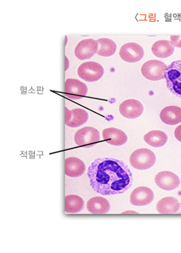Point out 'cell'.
Segmentation results:
<instances>
[{
	"mask_svg": "<svg viewBox=\"0 0 181 253\" xmlns=\"http://www.w3.org/2000/svg\"><path fill=\"white\" fill-rule=\"evenodd\" d=\"M90 186L96 193L109 196L125 193L131 187L133 173L123 160L99 158L87 170Z\"/></svg>",
	"mask_w": 181,
	"mask_h": 253,
	"instance_id": "obj_1",
	"label": "cell"
},
{
	"mask_svg": "<svg viewBox=\"0 0 181 253\" xmlns=\"http://www.w3.org/2000/svg\"><path fill=\"white\" fill-rule=\"evenodd\" d=\"M164 77L169 90L181 98V60L173 61L167 66Z\"/></svg>",
	"mask_w": 181,
	"mask_h": 253,
	"instance_id": "obj_2",
	"label": "cell"
},
{
	"mask_svg": "<svg viewBox=\"0 0 181 253\" xmlns=\"http://www.w3.org/2000/svg\"><path fill=\"white\" fill-rule=\"evenodd\" d=\"M156 156L154 152L147 148H139L135 150L130 156L132 167L139 170H146L154 166Z\"/></svg>",
	"mask_w": 181,
	"mask_h": 253,
	"instance_id": "obj_3",
	"label": "cell"
},
{
	"mask_svg": "<svg viewBox=\"0 0 181 253\" xmlns=\"http://www.w3.org/2000/svg\"><path fill=\"white\" fill-rule=\"evenodd\" d=\"M80 78L87 82H96L103 77L104 69L100 63L95 61H87L82 63L78 69Z\"/></svg>",
	"mask_w": 181,
	"mask_h": 253,
	"instance_id": "obj_4",
	"label": "cell"
},
{
	"mask_svg": "<svg viewBox=\"0 0 181 253\" xmlns=\"http://www.w3.org/2000/svg\"><path fill=\"white\" fill-rule=\"evenodd\" d=\"M74 138L76 145L84 148H90L100 141L99 130L92 126H85L78 130Z\"/></svg>",
	"mask_w": 181,
	"mask_h": 253,
	"instance_id": "obj_5",
	"label": "cell"
},
{
	"mask_svg": "<svg viewBox=\"0 0 181 253\" xmlns=\"http://www.w3.org/2000/svg\"><path fill=\"white\" fill-rule=\"evenodd\" d=\"M167 67L162 61L152 59L144 63L141 68L142 74L147 80L160 81L165 78L164 73Z\"/></svg>",
	"mask_w": 181,
	"mask_h": 253,
	"instance_id": "obj_6",
	"label": "cell"
},
{
	"mask_svg": "<svg viewBox=\"0 0 181 253\" xmlns=\"http://www.w3.org/2000/svg\"><path fill=\"white\" fill-rule=\"evenodd\" d=\"M119 55L126 62L137 63L143 58L145 51L139 43L129 42L122 45L120 49Z\"/></svg>",
	"mask_w": 181,
	"mask_h": 253,
	"instance_id": "obj_7",
	"label": "cell"
},
{
	"mask_svg": "<svg viewBox=\"0 0 181 253\" xmlns=\"http://www.w3.org/2000/svg\"><path fill=\"white\" fill-rule=\"evenodd\" d=\"M88 87L86 84L75 79H68L65 84V94L68 98L78 100L86 96Z\"/></svg>",
	"mask_w": 181,
	"mask_h": 253,
	"instance_id": "obj_8",
	"label": "cell"
},
{
	"mask_svg": "<svg viewBox=\"0 0 181 253\" xmlns=\"http://www.w3.org/2000/svg\"><path fill=\"white\" fill-rule=\"evenodd\" d=\"M154 181L157 187L165 191H173L181 185L179 176L169 171L159 172L155 175Z\"/></svg>",
	"mask_w": 181,
	"mask_h": 253,
	"instance_id": "obj_9",
	"label": "cell"
},
{
	"mask_svg": "<svg viewBox=\"0 0 181 253\" xmlns=\"http://www.w3.org/2000/svg\"><path fill=\"white\" fill-rule=\"evenodd\" d=\"M98 43L97 41L92 39L82 40L76 45L74 55L80 60H86L91 58L97 53Z\"/></svg>",
	"mask_w": 181,
	"mask_h": 253,
	"instance_id": "obj_10",
	"label": "cell"
},
{
	"mask_svg": "<svg viewBox=\"0 0 181 253\" xmlns=\"http://www.w3.org/2000/svg\"><path fill=\"white\" fill-rule=\"evenodd\" d=\"M89 118L87 111L82 108L68 110L66 108L65 112V124L72 128L78 127L85 124Z\"/></svg>",
	"mask_w": 181,
	"mask_h": 253,
	"instance_id": "obj_11",
	"label": "cell"
},
{
	"mask_svg": "<svg viewBox=\"0 0 181 253\" xmlns=\"http://www.w3.org/2000/svg\"><path fill=\"white\" fill-rule=\"evenodd\" d=\"M154 200V193L147 187L136 188L132 191L130 202L132 205L137 207H144L152 203Z\"/></svg>",
	"mask_w": 181,
	"mask_h": 253,
	"instance_id": "obj_12",
	"label": "cell"
},
{
	"mask_svg": "<svg viewBox=\"0 0 181 253\" xmlns=\"http://www.w3.org/2000/svg\"><path fill=\"white\" fill-rule=\"evenodd\" d=\"M144 112L143 104L135 99H129L122 102L119 106V112L124 118L136 119L142 116Z\"/></svg>",
	"mask_w": 181,
	"mask_h": 253,
	"instance_id": "obj_13",
	"label": "cell"
},
{
	"mask_svg": "<svg viewBox=\"0 0 181 253\" xmlns=\"http://www.w3.org/2000/svg\"><path fill=\"white\" fill-rule=\"evenodd\" d=\"M85 171V164L79 158L69 157L65 160V173L68 177H80Z\"/></svg>",
	"mask_w": 181,
	"mask_h": 253,
	"instance_id": "obj_14",
	"label": "cell"
},
{
	"mask_svg": "<svg viewBox=\"0 0 181 253\" xmlns=\"http://www.w3.org/2000/svg\"><path fill=\"white\" fill-rule=\"evenodd\" d=\"M104 140L111 145L120 146L125 144L128 140L127 134L119 128L109 127L105 128L102 132Z\"/></svg>",
	"mask_w": 181,
	"mask_h": 253,
	"instance_id": "obj_15",
	"label": "cell"
},
{
	"mask_svg": "<svg viewBox=\"0 0 181 253\" xmlns=\"http://www.w3.org/2000/svg\"><path fill=\"white\" fill-rule=\"evenodd\" d=\"M159 117L163 124L175 126L181 123V108L176 106L165 107L161 111Z\"/></svg>",
	"mask_w": 181,
	"mask_h": 253,
	"instance_id": "obj_16",
	"label": "cell"
},
{
	"mask_svg": "<svg viewBox=\"0 0 181 253\" xmlns=\"http://www.w3.org/2000/svg\"><path fill=\"white\" fill-rule=\"evenodd\" d=\"M156 209L161 214L177 213L180 211L181 203L174 197H165L157 203Z\"/></svg>",
	"mask_w": 181,
	"mask_h": 253,
	"instance_id": "obj_17",
	"label": "cell"
},
{
	"mask_svg": "<svg viewBox=\"0 0 181 253\" xmlns=\"http://www.w3.org/2000/svg\"><path fill=\"white\" fill-rule=\"evenodd\" d=\"M109 202L105 198L95 197L90 199L87 203V209L93 214H105L110 211Z\"/></svg>",
	"mask_w": 181,
	"mask_h": 253,
	"instance_id": "obj_18",
	"label": "cell"
},
{
	"mask_svg": "<svg viewBox=\"0 0 181 253\" xmlns=\"http://www.w3.org/2000/svg\"><path fill=\"white\" fill-rule=\"evenodd\" d=\"M175 46L171 41L161 40L155 42L151 47L153 54L159 58H167L174 53Z\"/></svg>",
	"mask_w": 181,
	"mask_h": 253,
	"instance_id": "obj_19",
	"label": "cell"
},
{
	"mask_svg": "<svg viewBox=\"0 0 181 253\" xmlns=\"http://www.w3.org/2000/svg\"><path fill=\"white\" fill-rule=\"evenodd\" d=\"M144 140L152 147L159 148L163 146L168 140V136L161 130H151L144 136Z\"/></svg>",
	"mask_w": 181,
	"mask_h": 253,
	"instance_id": "obj_20",
	"label": "cell"
},
{
	"mask_svg": "<svg viewBox=\"0 0 181 253\" xmlns=\"http://www.w3.org/2000/svg\"><path fill=\"white\" fill-rule=\"evenodd\" d=\"M84 200L76 195H67L65 197V211L67 213H77L83 209Z\"/></svg>",
	"mask_w": 181,
	"mask_h": 253,
	"instance_id": "obj_21",
	"label": "cell"
},
{
	"mask_svg": "<svg viewBox=\"0 0 181 253\" xmlns=\"http://www.w3.org/2000/svg\"><path fill=\"white\" fill-rule=\"evenodd\" d=\"M98 50L97 54L102 57H110L115 54L117 44L113 41L107 38L97 40Z\"/></svg>",
	"mask_w": 181,
	"mask_h": 253,
	"instance_id": "obj_22",
	"label": "cell"
},
{
	"mask_svg": "<svg viewBox=\"0 0 181 253\" xmlns=\"http://www.w3.org/2000/svg\"><path fill=\"white\" fill-rule=\"evenodd\" d=\"M170 39L175 47L181 48V36H171Z\"/></svg>",
	"mask_w": 181,
	"mask_h": 253,
	"instance_id": "obj_23",
	"label": "cell"
},
{
	"mask_svg": "<svg viewBox=\"0 0 181 253\" xmlns=\"http://www.w3.org/2000/svg\"><path fill=\"white\" fill-rule=\"evenodd\" d=\"M174 134L176 139L181 142V125L175 128Z\"/></svg>",
	"mask_w": 181,
	"mask_h": 253,
	"instance_id": "obj_24",
	"label": "cell"
},
{
	"mask_svg": "<svg viewBox=\"0 0 181 253\" xmlns=\"http://www.w3.org/2000/svg\"><path fill=\"white\" fill-rule=\"evenodd\" d=\"M66 59L67 61V65H68V66H67L66 69V70H67V69H68V67H69V60H68V57H66Z\"/></svg>",
	"mask_w": 181,
	"mask_h": 253,
	"instance_id": "obj_25",
	"label": "cell"
},
{
	"mask_svg": "<svg viewBox=\"0 0 181 253\" xmlns=\"http://www.w3.org/2000/svg\"><path fill=\"white\" fill-rule=\"evenodd\" d=\"M181 213V211H179V212H178V213Z\"/></svg>",
	"mask_w": 181,
	"mask_h": 253,
	"instance_id": "obj_26",
	"label": "cell"
}]
</instances>
